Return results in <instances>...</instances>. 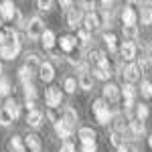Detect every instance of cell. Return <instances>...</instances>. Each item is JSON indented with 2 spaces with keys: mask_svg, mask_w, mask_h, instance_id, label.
<instances>
[{
  "mask_svg": "<svg viewBox=\"0 0 152 152\" xmlns=\"http://www.w3.org/2000/svg\"><path fill=\"white\" fill-rule=\"evenodd\" d=\"M91 112H94L97 124H107L112 120V112H110V105L105 104V99H95L91 104Z\"/></svg>",
  "mask_w": 152,
  "mask_h": 152,
  "instance_id": "6da1fadb",
  "label": "cell"
},
{
  "mask_svg": "<svg viewBox=\"0 0 152 152\" xmlns=\"http://www.w3.org/2000/svg\"><path fill=\"white\" fill-rule=\"evenodd\" d=\"M45 31H47V28H45V23H43L39 16H33V18L26 23V37L33 39V41H35V39H41Z\"/></svg>",
  "mask_w": 152,
  "mask_h": 152,
  "instance_id": "7a4b0ae2",
  "label": "cell"
},
{
  "mask_svg": "<svg viewBox=\"0 0 152 152\" xmlns=\"http://www.w3.org/2000/svg\"><path fill=\"white\" fill-rule=\"evenodd\" d=\"M45 102H47L49 107H57L61 104V87H49L47 94H45Z\"/></svg>",
  "mask_w": 152,
  "mask_h": 152,
  "instance_id": "3957f363",
  "label": "cell"
},
{
  "mask_svg": "<svg viewBox=\"0 0 152 152\" xmlns=\"http://www.w3.org/2000/svg\"><path fill=\"white\" fill-rule=\"evenodd\" d=\"M61 120H63V124L69 130H75V126H77V112L73 107H65L63 114H61Z\"/></svg>",
  "mask_w": 152,
  "mask_h": 152,
  "instance_id": "277c9868",
  "label": "cell"
},
{
  "mask_svg": "<svg viewBox=\"0 0 152 152\" xmlns=\"http://www.w3.org/2000/svg\"><path fill=\"white\" fill-rule=\"evenodd\" d=\"M0 16H2V20H12L16 16V6L12 4L10 0L0 2Z\"/></svg>",
  "mask_w": 152,
  "mask_h": 152,
  "instance_id": "5b68a950",
  "label": "cell"
},
{
  "mask_svg": "<svg viewBox=\"0 0 152 152\" xmlns=\"http://www.w3.org/2000/svg\"><path fill=\"white\" fill-rule=\"evenodd\" d=\"M83 23H85V28H87L89 33H95L99 26H104V23H102V16H97L95 12H89V14L83 18Z\"/></svg>",
  "mask_w": 152,
  "mask_h": 152,
  "instance_id": "8992f818",
  "label": "cell"
},
{
  "mask_svg": "<svg viewBox=\"0 0 152 152\" xmlns=\"http://www.w3.org/2000/svg\"><path fill=\"white\" fill-rule=\"evenodd\" d=\"M138 77H140V67H138V63H128V65L124 67V81L134 83Z\"/></svg>",
  "mask_w": 152,
  "mask_h": 152,
  "instance_id": "52a82bcc",
  "label": "cell"
},
{
  "mask_svg": "<svg viewBox=\"0 0 152 152\" xmlns=\"http://www.w3.org/2000/svg\"><path fill=\"white\" fill-rule=\"evenodd\" d=\"M120 55L126 59V61H132V59L136 57V45L132 41H124L122 47H120Z\"/></svg>",
  "mask_w": 152,
  "mask_h": 152,
  "instance_id": "ba28073f",
  "label": "cell"
},
{
  "mask_svg": "<svg viewBox=\"0 0 152 152\" xmlns=\"http://www.w3.org/2000/svg\"><path fill=\"white\" fill-rule=\"evenodd\" d=\"M41 59H39V55H35V53H28L26 57H24V67L31 71V73H35V71L41 69Z\"/></svg>",
  "mask_w": 152,
  "mask_h": 152,
  "instance_id": "9c48e42d",
  "label": "cell"
},
{
  "mask_svg": "<svg viewBox=\"0 0 152 152\" xmlns=\"http://www.w3.org/2000/svg\"><path fill=\"white\" fill-rule=\"evenodd\" d=\"M65 18H67V24L71 28H77V24L81 20V8H69V12H65Z\"/></svg>",
  "mask_w": 152,
  "mask_h": 152,
  "instance_id": "30bf717a",
  "label": "cell"
},
{
  "mask_svg": "<svg viewBox=\"0 0 152 152\" xmlns=\"http://www.w3.org/2000/svg\"><path fill=\"white\" fill-rule=\"evenodd\" d=\"M75 45H77V39L71 35H65L59 39V47H61V51L63 53H71L73 49H75Z\"/></svg>",
  "mask_w": 152,
  "mask_h": 152,
  "instance_id": "8fae6325",
  "label": "cell"
},
{
  "mask_svg": "<svg viewBox=\"0 0 152 152\" xmlns=\"http://www.w3.org/2000/svg\"><path fill=\"white\" fill-rule=\"evenodd\" d=\"M118 97H120V89H118V85H114V83L104 85V99H105V102H116Z\"/></svg>",
  "mask_w": 152,
  "mask_h": 152,
  "instance_id": "7c38bea8",
  "label": "cell"
},
{
  "mask_svg": "<svg viewBox=\"0 0 152 152\" xmlns=\"http://www.w3.org/2000/svg\"><path fill=\"white\" fill-rule=\"evenodd\" d=\"M24 146H26L28 152H41V140H39V136L37 134H28L24 138Z\"/></svg>",
  "mask_w": 152,
  "mask_h": 152,
  "instance_id": "4fadbf2b",
  "label": "cell"
},
{
  "mask_svg": "<svg viewBox=\"0 0 152 152\" xmlns=\"http://www.w3.org/2000/svg\"><path fill=\"white\" fill-rule=\"evenodd\" d=\"M41 122H43V112H41V110H31L28 116H26V124H28L31 128H39Z\"/></svg>",
  "mask_w": 152,
  "mask_h": 152,
  "instance_id": "5bb4252c",
  "label": "cell"
},
{
  "mask_svg": "<svg viewBox=\"0 0 152 152\" xmlns=\"http://www.w3.org/2000/svg\"><path fill=\"white\" fill-rule=\"evenodd\" d=\"M39 77L43 79V81H53V77H55V69H53V65L51 63H43L41 65V69H39Z\"/></svg>",
  "mask_w": 152,
  "mask_h": 152,
  "instance_id": "9a60e30c",
  "label": "cell"
},
{
  "mask_svg": "<svg viewBox=\"0 0 152 152\" xmlns=\"http://www.w3.org/2000/svg\"><path fill=\"white\" fill-rule=\"evenodd\" d=\"M8 114L12 116V120H16L18 118V114H20V105H18V102L16 99H12V97H8L6 102H4V105H2Z\"/></svg>",
  "mask_w": 152,
  "mask_h": 152,
  "instance_id": "2e32d148",
  "label": "cell"
},
{
  "mask_svg": "<svg viewBox=\"0 0 152 152\" xmlns=\"http://www.w3.org/2000/svg\"><path fill=\"white\" fill-rule=\"evenodd\" d=\"M77 136H79L81 144H91V142H95V138H97V134L94 132V128H81Z\"/></svg>",
  "mask_w": 152,
  "mask_h": 152,
  "instance_id": "e0dca14e",
  "label": "cell"
},
{
  "mask_svg": "<svg viewBox=\"0 0 152 152\" xmlns=\"http://www.w3.org/2000/svg\"><path fill=\"white\" fill-rule=\"evenodd\" d=\"M18 51H20V47H6V45H0V57L6 59V61H12V59H16Z\"/></svg>",
  "mask_w": 152,
  "mask_h": 152,
  "instance_id": "ac0fdd59",
  "label": "cell"
},
{
  "mask_svg": "<svg viewBox=\"0 0 152 152\" xmlns=\"http://www.w3.org/2000/svg\"><path fill=\"white\" fill-rule=\"evenodd\" d=\"M122 20H124V26H134L136 24V12H134V8L126 6L122 10Z\"/></svg>",
  "mask_w": 152,
  "mask_h": 152,
  "instance_id": "d6986e66",
  "label": "cell"
},
{
  "mask_svg": "<svg viewBox=\"0 0 152 152\" xmlns=\"http://www.w3.org/2000/svg\"><path fill=\"white\" fill-rule=\"evenodd\" d=\"M8 150L10 152H26V146L24 142L20 140V136H12L10 142H8Z\"/></svg>",
  "mask_w": 152,
  "mask_h": 152,
  "instance_id": "ffe728a7",
  "label": "cell"
},
{
  "mask_svg": "<svg viewBox=\"0 0 152 152\" xmlns=\"http://www.w3.org/2000/svg\"><path fill=\"white\" fill-rule=\"evenodd\" d=\"M41 41H43V47L47 49V51H53V47H55V33L47 28L43 33V37H41Z\"/></svg>",
  "mask_w": 152,
  "mask_h": 152,
  "instance_id": "44dd1931",
  "label": "cell"
},
{
  "mask_svg": "<svg viewBox=\"0 0 152 152\" xmlns=\"http://www.w3.org/2000/svg\"><path fill=\"white\" fill-rule=\"evenodd\" d=\"M77 85L81 87V89H91L94 87V77L89 75V73H79V79H77Z\"/></svg>",
  "mask_w": 152,
  "mask_h": 152,
  "instance_id": "7402d4cb",
  "label": "cell"
},
{
  "mask_svg": "<svg viewBox=\"0 0 152 152\" xmlns=\"http://www.w3.org/2000/svg\"><path fill=\"white\" fill-rule=\"evenodd\" d=\"M130 130H132V134H134V136H142V134L146 132V126H144V122H142V120L132 118V120H130Z\"/></svg>",
  "mask_w": 152,
  "mask_h": 152,
  "instance_id": "603a6c76",
  "label": "cell"
},
{
  "mask_svg": "<svg viewBox=\"0 0 152 152\" xmlns=\"http://www.w3.org/2000/svg\"><path fill=\"white\" fill-rule=\"evenodd\" d=\"M140 20L142 24H152V4H142Z\"/></svg>",
  "mask_w": 152,
  "mask_h": 152,
  "instance_id": "cb8c5ba5",
  "label": "cell"
},
{
  "mask_svg": "<svg viewBox=\"0 0 152 152\" xmlns=\"http://www.w3.org/2000/svg\"><path fill=\"white\" fill-rule=\"evenodd\" d=\"M126 128V122H124V116L122 114H116L112 118V132H124Z\"/></svg>",
  "mask_w": 152,
  "mask_h": 152,
  "instance_id": "d4e9b609",
  "label": "cell"
},
{
  "mask_svg": "<svg viewBox=\"0 0 152 152\" xmlns=\"http://www.w3.org/2000/svg\"><path fill=\"white\" fill-rule=\"evenodd\" d=\"M55 130H57L59 138H65V140H67V138H69L71 134H73V130H69V128H67V126L63 124V120H59L57 124H55Z\"/></svg>",
  "mask_w": 152,
  "mask_h": 152,
  "instance_id": "484cf974",
  "label": "cell"
},
{
  "mask_svg": "<svg viewBox=\"0 0 152 152\" xmlns=\"http://www.w3.org/2000/svg\"><path fill=\"white\" fill-rule=\"evenodd\" d=\"M24 97H26V104H35V97H37V89L33 83L24 85Z\"/></svg>",
  "mask_w": 152,
  "mask_h": 152,
  "instance_id": "4316f807",
  "label": "cell"
},
{
  "mask_svg": "<svg viewBox=\"0 0 152 152\" xmlns=\"http://www.w3.org/2000/svg\"><path fill=\"white\" fill-rule=\"evenodd\" d=\"M18 79L23 81V85H28V83H31V79H33V73H31V71L23 65V67L18 69Z\"/></svg>",
  "mask_w": 152,
  "mask_h": 152,
  "instance_id": "83f0119b",
  "label": "cell"
},
{
  "mask_svg": "<svg viewBox=\"0 0 152 152\" xmlns=\"http://www.w3.org/2000/svg\"><path fill=\"white\" fill-rule=\"evenodd\" d=\"M122 94H124V99H134V95H136V87H134L132 83H124Z\"/></svg>",
  "mask_w": 152,
  "mask_h": 152,
  "instance_id": "f1b7e54d",
  "label": "cell"
},
{
  "mask_svg": "<svg viewBox=\"0 0 152 152\" xmlns=\"http://www.w3.org/2000/svg\"><path fill=\"white\" fill-rule=\"evenodd\" d=\"M122 33H124V37H126V41L136 39V37H138V26H136V24H134V26H124Z\"/></svg>",
  "mask_w": 152,
  "mask_h": 152,
  "instance_id": "f546056e",
  "label": "cell"
},
{
  "mask_svg": "<svg viewBox=\"0 0 152 152\" xmlns=\"http://www.w3.org/2000/svg\"><path fill=\"white\" fill-rule=\"evenodd\" d=\"M148 118V105H144V104H138L136 105V120H146Z\"/></svg>",
  "mask_w": 152,
  "mask_h": 152,
  "instance_id": "4dcf8cb0",
  "label": "cell"
},
{
  "mask_svg": "<svg viewBox=\"0 0 152 152\" xmlns=\"http://www.w3.org/2000/svg\"><path fill=\"white\" fill-rule=\"evenodd\" d=\"M63 89L67 91V94H73L75 89H77V79H73V77H67L65 83H63Z\"/></svg>",
  "mask_w": 152,
  "mask_h": 152,
  "instance_id": "1f68e13d",
  "label": "cell"
},
{
  "mask_svg": "<svg viewBox=\"0 0 152 152\" xmlns=\"http://www.w3.org/2000/svg\"><path fill=\"white\" fill-rule=\"evenodd\" d=\"M77 37H79V45H87V41H89V37H91V33L85 28V26H81L79 31H77Z\"/></svg>",
  "mask_w": 152,
  "mask_h": 152,
  "instance_id": "d6a6232c",
  "label": "cell"
},
{
  "mask_svg": "<svg viewBox=\"0 0 152 152\" xmlns=\"http://www.w3.org/2000/svg\"><path fill=\"white\" fill-rule=\"evenodd\" d=\"M110 142L120 148V146H124V138H122V132H112V136H110Z\"/></svg>",
  "mask_w": 152,
  "mask_h": 152,
  "instance_id": "836d02e7",
  "label": "cell"
},
{
  "mask_svg": "<svg viewBox=\"0 0 152 152\" xmlns=\"http://www.w3.org/2000/svg\"><path fill=\"white\" fill-rule=\"evenodd\" d=\"M8 124H12V116L4 107H0V126H8Z\"/></svg>",
  "mask_w": 152,
  "mask_h": 152,
  "instance_id": "e575fe53",
  "label": "cell"
},
{
  "mask_svg": "<svg viewBox=\"0 0 152 152\" xmlns=\"http://www.w3.org/2000/svg\"><path fill=\"white\" fill-rule=\"evenodd\" d=\"M140 94H142V97H152V83L150 81H142Z\"/></svg>",
  "mask_w": 152,
  "mask_h": 152,
  "instance_id": "d590c367",
  "label": "cell"
},
{
  "mask_svg": "<svg viewBox=\"0 0 152 152\" xmlns=\"http://www.w3.org/2000/svg\"><path fill=\"white\" fill-rule=\"evenodd\" d=\"M10 91V81L6 77H0V95H8Z\"/></svg>",
  "mask_w": 152,
  "mask_h": 152,
  "instance_id": "8d00e7d4",
  "label": "cell"
},
{
  "mask_svg": "<svg viewBox=\"0 0 152 152\" xmlns=\"http://www.w3.org/2000/svg\"><path fill=\"white\" fill-rule=\"evenodd\" d=\"M104 41H105V45L110 47V51H116V37L112 35V33H105Z\"/></svg>",
  "mask_w": 152,
  "mask_h": 152,
  "instance_id": "74e56055",
  "label": "cell"
},
{
  "mask_svg": "<svg viewBox=\"0 0 152 152\" xmlns=\"http://www.w3.org/2000/svg\"><path fill=\"white\" fill-rule=\"evenodd\" d=\"M94 75L97 77V79H110L112 71H105V69H99V67H95V69H94Z\"/></svg>",
  "mask_w": 152,
  "mask_h": 152,
  "instance_id": "f35d334b",
  "label": "cell"
},
{
  "mask_svg": "<svg viewBox=\"0 0 152 152\" xmlns=\"http://www.w3.org/2000/svg\"><path fill=\"white\" fill-rule=\"evenodd\" d=\"M47 116H49V120H51V122H55V124H57L59 120H61V116H59L57 112H55V107H49V112H47Z\"/></svg>",
  "mask_w": 152,
  "mask_h": 152,
  "instance_id": "ab89813d",
  "label": "cell"
},
{
  "mask_svg": "<svg viewBox=\"0 0 152 152\" xmlns=\"http://www.w3.org/2000/svg\"><path fill=\"white\" fill-rule=\"evenodd\" d=\"M37 6H39L41 10H51L53 2H51V0H39V2H37Z\"/></svg>",
  "mask_w": 152,
  "mask_h": 152,
  "instance_id": "60d3db41",
  "label": "cell"
},
{
  "mask_svg": "<svg viewBox=\"0 0 152 152\" xmlns=\"http://www.w3.org/2000/svg\"><path fill=\"white\" fill-rule=\"evenodd\" d=\"M95 150H97L95 142H91V144H81V152H95Z\"/></svg>",
  "mask_w": 152,
  "mask_h": 152,
  "instance_id": "b9f144b4",
  "label": "cell"
},
{
  "mask_svg": "<svg viewBox=\"0 0 152 152\" xmlns=\"http://www.w3.org/2000/svg\"><path fill=\"white\" fill-rule=\"evenodd\" d=\"M59 152H75V146L71 144V142H65L63 146H61V150Z\"/></svg>",
  "mask_w": 152,
  "mask_h": 152,
  "instance_id": "7bdbcfd3",
  "label": "cell"
},
{
  "mask_svg": "<svg viewBox=\"0 0 152 152\" xmlns=\"http://www.w3.org/2000/svg\"><path fill=\"white\" fill-rule=\"evenodd\" d=\"M118 152H138V150H136L132 144H124V146H120V148H118Z\"/></svg>",
  "mask_w": 152,
  "mask_h": 152,
  "instance_id": "ee69618b",
  "label": "cell"
},
{
  "mask_svg": "<svg viewBox=\"0 0 152 152\" xmlns=\"http://www.w3.org/2000/svg\"><path fill=\"white\" fill-rule=\"evenodd\" d=\"M81 6H83V8H85V10H89V12H91V10H94V8H95V2H83Z\"/></svg>",
  "mask_w": 152,
  "mask_h": 152,
  "instance_id": "f6af8a7d",
  "label": "cell"
},
{
  "mask_svg": "<svg viewBox=\"0 0 152 152\" xmlns=\"http://www.w3.org/2000/svg\"><path fill=\"white\" fill-rule=\"evenodd\" d=\"M61 6H63V10H65V12H69L71 2H69V0H63V2H61Z\"/></svg>",
  "mask_w": 152,
  "mask_h": 152,
  "instance_id": "bcb514c9",
  "label": "cell"
},
{
  "mask_svg": "<svg viewBox=\"0 0 152 152\" xmlns=\"http://www.w3.org/2000/svg\"><path fill=\"white\" fill-rule=\"evenodd\" d=\"M148 144H150V148H152V136H150V138H148Z\"/></svg>",
  "mask_w": 152,
  "mask_h": 152,
  "instance_id": "7dc6e473",
  "label": "cell"
},
{
  "mask_svg": "<svg viewBox=\"0 0 152 152\" xmlns=\"http://www.w3.org/2000/svg\"><path fill=\"white\" fill-rule=\"evenodd\" d=\"M2 23H4V20H2V16H0V24H2Z\"/></svg>",
  "mask_w": 152,
  "mask_h": 152,
  "instance_id": "c3c4849f",
  "label": "cell"
},
{
  "mask_svg": "<svg viewBox=\"0 0 152 152\" xmlns=\"http://www.w3.org/2000/svg\"><path fill=\"white\" fill-rule=\"evenodd\" d=\"M0 73H2V65H0ZM0 77H2V75H0Z\"/></svg>",
  "mask_w": 152,
  "mask_h": 152,
  "instance_id": "681fc988",
  "label": "cell"
}]
</instances>
